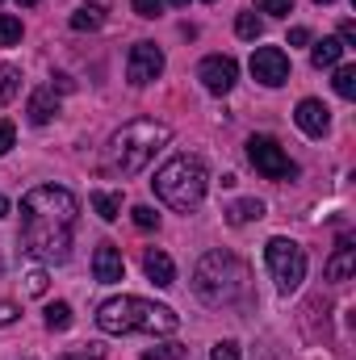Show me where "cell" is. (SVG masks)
Returning a JSON list of instances; mask_svg holds the SVG:
<instances>
[{"label":"cell","mask_w":356,"mask_h":360,"mask_svg":"<svg viewBox=\"0 0 356 360\" xmlns=\"http://www.w3.org/2000/svg\"><path fill=\"white\" fill-rule=\"evenodd\" d=\"M25 293H34V297H42V293H46V272H42V269L25 276Z\"/></svg>","instance_id":"cell-30"},{"label":"cell","mask_w":356,"mask_h":360,"mask_svg":"<svg viewBox=\"0 0 356 360\" xmlns=\"http://www.w3.org/2000/svg\"><path fill=\"white\" fill-rule=\"evenodd\" d=\"M252 76L265 84V89H281L289 80V55L281 46H260L252 55Z\"/></svg>","instance_id":"cell-10"},{"label":"cell","mask_w":356,"mask_h":360,"mask_svg":"<svg viewBox=\"0 0 356 360\" xmlns=\"http://www.w3.org/2000/svg\"><path fill=\"white\" fill-rule=\"evenodd\" d=\"M340 42H344V51L356 46V25H352V21H344V25H340Z\"/></svg>","instance_id":"cell-34"},{"label":"cell","mask_w":356,"mask_h":360,"mask_svg":"<svg viewBox=\"0 0 356 360\" xmlns=\"http://www.w3.org/2000/svg\"><path fill=\"white\" fill-rule=\"evenodd\" d=\"M80 222V201L63 184H38L21 197V243L42 264H63L72 256Z\"/></svg>","instance_id":"cell-1"},{"label":"cell","mask_w":356,"mask_h":360,"mask_svg":"<svg viewBox=\"0 0 356 360\" xmlns=\"http://www.w3.org/2000/svg\"><path fill=\"white\" fill-rule=\"evenodd\" d=\"M101 8H105V0H96L92 8L84 4L80 13H72V30H96V25L105 21V13H101Z\"/></svg>","instance_id":"cell-19"},{"label":"cell","mask_w":356,"mask_h":360,"mask_svg":"<svg viewBox=\"0 0 356 360\" xmlns=\"http://www.w3.org/2000/svg\"><path fill=\"white\" fill-rule=\"evenodd\" d=\"M101 356H105V348L101 344H89L84 352H68V356H59V360H101Z\"/></svg>","instance_id":"cell-31"},{"label":"cell","mask_w":356,"mask_h":360,"mask_svg":"<svg viewBox=\"0 0 356 360\" xmlns=\"http://www.w3.org/2000/svg\"><path fill=\"white\" fill-rule=\"evenodd\" d=\"M130 4H134V13H139V17H147V21L164 13V0H130Z\"/></svg>","instance_id":"cell-27"},{"label":"cell","mask_w":356,"mask_h":360,"mask_svg":"<svg viewBox=\"0 0 356 360\" xmlns=\"http://www.w3.org/2000/svg\"><path fill=\"white\" fill-rule=\"evenodd\" d=\"M248 160H252V168L265 180H293L298 176V164H293V160L285 155V147H281L276 139H268V134H252V139H248Z\"/></svg>","instance_id":"cell-7"},{"label":"cell","mask_w":356,"mask_h":360,"mask_svg":"<svg viewBox=\"0 0 356 360\" xmlns=\"http://www.w3.org/2000/svg\"><path fill=\"white\" fill-rule=\"evenodd\" d=\"M143 269H147V276H151L160 289L177 285V264H172V256H168V252H160V248H147V256H143Z\"/></svg>","instance_id":"cell-14"},{"label":"cell","mask_w":356,"mask_h":360,"mask_svg":"<svg viewBox=\"0 0 356 360\" xmlns=\"http://www.w3.org/2000/svg\"><path fill=\"white\" fill-rule=\"evenodd\" d=\"M314 4H331V0H314Z\"/></svg>","instance_id":"cell-39"},{"label":"cell","mask_w":356,"mask_h":360,"mask_svg":"<svg viewBox=\"0 0 356 360\" xmlns=\"http://www.w3.org/2000/svg\"><path fill=\"white\" fill-rule=\"evenodd\" d=\"M306 42H310V30L306 25H293L289 30V46H306Z\"/></svg>","instance_id":"cell-33"},{"label":"cell","mask_w":356,"mask_h":360,"mask_svg":"<svg viewBox=\"0 0 356 360\" xmlns=\"http://www.w3.org/2000/svg\"><path fill=\"white\" fill-rule=\"evenodd\" d=\"M205 4H214V0H205Z\"/></svg>","instance_id":"cell-40"},{"label":"cell","mask_w":356,"mask_h":360,"mask_svg":"<svg viewBox=\"0 0 356 360\" xmlns=\"http://www.w3.org/2000/svg\"><path fill=\"white\" fill-rule=\"evenodd\" d=\"M160 76H164V51L155 42H134L130 46V59H126V80L134 89H143V84H151Z\"/></svg>","instance_id":"cell-8"},{"label":"cell","mask_w":356,"mask_h":360,"mask_svg":"<svg viewBox=\"0 0 356 360\" xmlns=\"http://www.w3.org/2000/svg\"><path fill=\"white\" fill-rule=\"evenodd\" d=\"M13 42H21V17L0 13V46H13Z\"/></svg>","instance_id":"cell-22"},{"label":"cell","mask_w":356,"mask_h":360,"mask_svg":"<svg viewBox=\"0 0 356 360\" xmlns=\"http://www.w3.org/2000/svg\"><path fill=\"white\" fill-rule=\"evenodd\" d=\"M17 89H21V72H17L13 63H4V68H0V105H8V101L17 96Z\"/></svg>","instance_id":"cell-20"},{"label":"cell","mask_w":356,"mask_h":360,"mask_svg":"<svg viewBox=\"0 0 356 360\" xmlns=\"http://www.w3.org/2000/svg\"><path fill=\"white\" fill-rule=\"evenodd\" d=\"M252 272L235 252H205L193 269V293L205 306H235L248 297Z\"/></svg>","instance_id":"cell-3"},{"label":"cell","mask_w":356,"mask_h":360,"mask_svg":"<svg viewBox=\"0 0 356 360\" xmlns=\"http://www.w3.org/2000/svg\"><path fill=\"white\" fill-rule=\"evenodd\" d=\"M164 4H177V8H180V4H189V0H164Z\"/></svg>","instance_id":"cell-37"},{"label":"cell","mask_w":356,"mask_h":360,"mask_svg":"<svg viewBox=\"0 0 356 360\" xmlns=\"http://www.w3.org/2000/svg\"><path fill=\"white\" fill-rule=\"evenodd\" d=\"M8 210H13V205H8V197H0V218H8Z\"/></svg>","instance_id":"cell-36"},{"label":"cell","mask_w":356,"mask_h":360,"mask_svg":"<svg viewBox=\"0 0 356 360\" xmlns=\"http://www.w3.org/2000/svg\"><path fill=\"white\" fill-rule=\"evenodd\" d=\"M344 59V42L340 38H323V42H314V51H310V63L323 72V68H336Z\"/></svg>","instance_id":"cell-16"},{"label":"cell","mask_w":356,"mask_h":360,"mask_svg":"<svg viewBox=\"0 0 356 360\" xmlns=\"http://www.w3.org/2000/svg\"><path fill=\"white\" fill-rule=\"evenodd\" d=\"M13 139H17V130H13V122H0V155H8V147H13Z\"/></svg>","instance_id":"cell-32"},{"label":"cell","mask_w":356,"mask_h":360,"mask_svg":"<svg viewBox=\"0 0 356 360\" xmlns=\"http://www.w3.org/2000/svg\"><path fill=\"white\" fill-rule=\"evenodd\" d=\"M92 276H96L101 285H113V281H122V276H126L122 252H117L113 243H101V248L92 252Z\"/></svg>","instance_id":"cell-12"},{"label":"cell","mask_w":356,"mask_h":360,"mask_svg":"<svg viewBox=\"0 0 356 360\" xmlns=\"http://www.w3.org/2000/svg\"><path fill=\"white\" fill-rule=\"evenodd\" d=\"M92 210H96L105 222H117V214H122V193H105V188H96V193H92Z\"/></svg>","instance_id":"cell-18"},{"label":"cell","mask_w":356,"mask_h":360,"mask_svg":"<svg viewBox=\"0 0 356 360\" xmlns=\"http://www.w3.org/2000/svg\"><path fill=\"white\" fill-rule=\"evenodd\" d=\"M293 122H298V130H302V134H310V139H323V134L331 130V109H327L323 101L306 96V101H298V109H293Z\"/></svg>","instance_id":"cell-11"},{"label":"cell","mask_w":356,"mask_h":360,"mask_svg":"<svg viewBox=\"0 0 356 360\" xmlns=\"http://www.w3.org/2000/svg\"><path fill=\"white\" fill-rule=\"evenodd\" d=\"M256 8L268 17H289L293 13V0H256Z\"/></svg>","instance_id":"cell-26"},{"label":"cell","mask_w":356,"mask_h":360,"mask_svg":"<svg viewBox=\"0 0 356 360\" xmlns=\"http://www.w3.org/2000/svg\"><path fill=\"white\" fill-rule=\"evenodd\" d=\"M210 360H239V344H235V340H222V344H214Z\"/></svg>","instance_id":"cell-28"},{"label":"cell","mask_w":356,"mask_h":360,"mask_svg":"<svg viewBox=\"0 0 356 360\" xmlns=\"http://www.w3.org/2000/svg\"><path fill=\"white\" fill-rule=\"evenodd\" d=\"M151 184H155V193H160L164 205H172L180 214H193V210L205 201L210 172H205V164H201L197 155H177V160H168V164L155 172Z\"/></svg>","instance_id":"cell-5"},{"label":"cell","mask_w":356,"mask_h":360,"mask_svg":"<svg viewBox=\"0 0 356 360\" xmlns=\"http://www.w3.org/2000/svg\"><path fill=\"white\" fill-rule=\"evenodd\" d=\"M143 360H184V348L180 344H168V348H151Z\"/></svg>","instance_id":"cell-29"},{"label":"cell","mask_w":356,"mask_h":360,"mask_svg":"<svg viewBox=\"0 0 356 360\" xmlns=\"http://www.w3.org/2000/svg\"><path fill=\"white\" fill-rule=\"evenodd\" d=\"M260 218H265V201H256V197L235 201V205L227 210V222H231V226H248V222H260Z\"/></svg>","instance_id":"cell-17"},{"label":"cell","mask_w":356,"mask_h":360,"mask_svg":"<svg viewBox=\"0 0 356 360\" xmlns=\"http://www.w3.org/2000/svg\"><path fill=\"white\" fill-rule=\"evenodd\" d=\"M331 84H336V92H340L344 101H352L356 96V68H336V80H331Z\"/></svg>","instance_id":"cell-23"},{"label":"cell","mask_w":356,"mask_h":360,"mask_svg":"<svg viewBox=\"0 0 356 360\" xmlns=\"http://www.w3.org/2000/svg\"><path fill=\"white\" fill-rule=\"evenodd\" d=\"M168 139H172V130H168L164 122L134 117V122H126V126L109 139L105 160H109L113 172H122V176H139V172L155 160V151H160Z\"/></svg>","instance_id":"cell-4"},{"label":"cell","mask_w":356,"mask_h":360,"mask_svg":"<svg viewBox=\"0 0 356 360\" xmlns=\"http://www.w3.org/2000/svg\"><path fill=\"white\" fill-rule=\"evenodd\" d=\"M260 30H265V21L256 13H239V21H235V34L239 38H260Z\"/></svg>","instance_id":"cell-24"},{"label":"cell","mask_w":356,"mask_h":360,"mask_svg":"<svg viewBox=\"0 0 356 360\" xmlns=\"http://www.w3.org/2000/svg\"><path fill=\"white\" fill-rule=\"evenodd\" d=\"M265 264L272 272V281H276V289L281 293H293L302 281H306V252L293 243V239H268L265 243Z\"/></svg>","instance_id":"cell-6"},{"label":"cell","mask_w":356,"mask_h":360,"mask_svg":"<svg viewBox=\"0 0 356 360\" xmlns=\"http://www.w3.org/2000/svg\"><path fill=\"white\" fill-rule=\"evenodd\" d=\"M46 327L51 331H68L72 327V306L68 302H51L46 306Z\"/></svg>","instance_id":"cell-21"},{"label":"cell","mask_w":356,"mask_h":360,"mask_svg":"<svg viewBox=\"0 0 356 360\" xmlns=\"http://www.w3.org/2000/svg\"><path fill=\"white\" fill-rule=\"evenodd\" d=\"M130 218H134V226H139V231H155V226H160V214H155L151 205H134V210H130Z\"/></svg>","instance_id":"cell-25"},{"label":"cell","mask_w":356,"mask_h":360,"mask_svg":"<svg viewBox=\"0 0 356 360\" xmlns=\"http://www.w3.org/2000/svg\"><path fill=\"white\" fill-rule=\"evenodd\" d=\"M17 319V302H0V327Z\"/></svg>","instance_id":"cell-35"},{"label":"cell","mask_w":356,"mask_h":360,"mask_svg":"<svg viewBox=\"0 0 356 360\" xmlns=\"http://www.w3.org/2000/svg\"><path fill=\"white\" fill-rule=\"evenodd\" d=\"M17 4H38V0H17Z\"/></svg>","instance_id":"cell-38"},{"label":"cell","mask_w":356,"mask_h":360,"mask_svg":"<svg viewBox=\"0 0 356 360\" xmlns=\"http://www.w3.org/2000/svg\"><path fill=\"white\" fill-rule=\"evenodd\" d=\"M327 281L331 285H344V281H352V272H356V248H352V239H340V248L331 252V260H327Z\"/></svg>","instance_id":"cell-13"},{"label":"cell","mask_w":356,"mask_h":360,"mask_svg":"<svg viewBox=\"0 0 356 360\" xmlns=\"http://www.w3.org/2000/svg\"><path fill=\"white\" fill-rule=\"evenodd\" d=\"M25 113H30V122L34 126H46L55 113H59V96H55V89H38L34 96H30V105H25Z\"/></svg>","instance_id":"cell-15"},{"label":"cell","mask_w":356,"mask_h":360,"mask_svg":"<svg viewBox=\"0 0 356 360\" xmlns=\"http://www.w3.org/2000/svg\"><path fill=\"white\" fill-rule=\"evenodd\" d=\"M96 327L105 335H172L180 327V314L172 306H160V302H147V297H109L101 302L96 310Z\"/></svg>","instance_id":"cell-2"},{"label":"cell","mask_w":356,"mask_h":360,"mask_svg":"<svg viewBox=\"0 0 356 360\" xmlns=\"http://www.w3.org/2000/svg\"><path fill=\"white\" fill-rule=\"evenodd\" d=\"M197 80L205 84V92H214V96H227V92L235 89V80H239V63H235L231 55H210V59H201V68H197Z\"/></svg>","instance_id":"cell-9"}]
</instances>
